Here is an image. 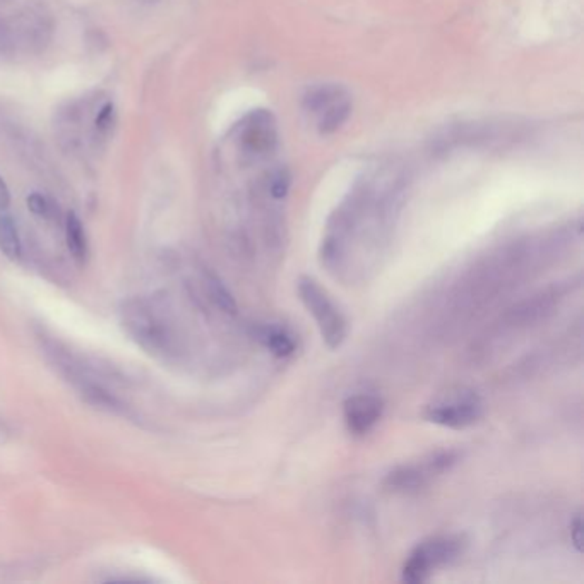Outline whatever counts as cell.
<instances>
[{"instance_id":"1","label":"cell","mask_w":584,"mask_h":584,"mask_svg":"<svg viewBox=\"0 0 584 584\" xmlns=\"http://www.w3.org/2000/svg\"><path fill=\"white\" fill-rule=\"evenodd\" d=\"M404 189L406 179L398 165L379 163L365 170L329 218L321 247L324 264L335 269L352 238L381 237L400 211Z\"/></svg>"},{"instance_id":"2","label":"cell","mask_w":584,"mask_h":584,"mask_svg":"<svg viewBox=\"0 0 584 584\" xmlns=\"http://www.w3.org/2000/svg\"><path fill=\"white\" fill-rule=\"evenodd\" d=\"M302 107L308 121L321 134H333L350 119L354 100L341 84L323 83L308 88Z\"/></svg>"},{"instance_id":"3","label":"cell","mask_w":584,"mask_h":584,"mask_svg":"<svg viewBox=\"0 0 584 584\" xmlns=\"http://www.w3.org/2000/svg\"><path fill=\"white\" fill-rule=\"evenodd\" d=\"M466 540L462 535H437L418 543L404 560L401 579L404 583H425L432 572L462 557Z\"/></svg>"},{"instance_id":"4","label":"cell","mask_w":584,"mask_h":584,"mask_svg":"<svg viewBox=\"0 0 584 584\" xmlns=\"http://www.w3.org/2000/svg\"><path fill=\"white\" fill-rule=\"evenodd\" d=\"M297 292L317 324L324 343L331 350L339 348L348 335V324L338 306L314 277H300L297 283Z\"/></svg>"},{"instance_id":"5","label":"cell","mask_w":584,"mask_h":584,"mask_svg":"<svg viewBox=\"0 0 584 584\" xmlns=\"http://www.w3.org/2000/svg\"><path fill=\"white\" fill-rule=\"evenodd\" d=\"M122 321L129 335L151 354H167L171 346L167 324L142 300L123 306Z\"/></svg>"},{"instance_id":"6","label":"cell","mask_w":584,"mask_h":584,"mask_svg":"<svg viewBox=\"0 0 584 584\" xmlns=\"http://www.w3.org/2000/svg\"><path fill=\"white\" fill-rule=\"evenodd\" d=\"M483 415V403L477 393L468 389L451 391L425 408L423 416L449 429H466Z\"/></svg>"},{"instance_id":"7","label":"cell","mask_w":584,"mask_h":584,"mask_svg":"<svg viewBox=\"0 0 584 584\" xmlns=\"http://www.w3.org/2000/svg\"><path fill=\"white\" fill-rule=\"evenodd\" d=\"M13 30H15V44L17 52H28V54H42L45 52L46 46L54 40V19L44 5L31 4L23 7L17 15L11 19Z\"/></svg>"},{"instance_id":"8","label":"cell","mask_w":584,"mask_h":584,"mask_svg":"<svg viewBox=\"0 0 584 584\" xmlns=\"http://www.w3.org/2000/svg\"><path fill=\"white\" fill-rule=\"evenodd\" d=\"M458 462L456 453H439L423 464H408L393 470L385 477V487L391 492L410 493L423 489L431 478L441 475Z\"/></svg>"},{"instance_id":"9","label":"cell","mask_w":584,"mask_h":584,"mask_svg":"<svg viewBox=\"0 0 584 584\" xmlns=\"http://www.w3.org/2000/svg\"><path fill=\"white\" fill-rule=\"evenodd\" d=\"M384 414V401L372 393L354 394L343 404L345 425L354 435L369 433Z\"/></svg>"},{"instance_id":"10","label":"cell","mask_w":584,"mask_h":584,"mask_svg":"<svg viewBox=\"0 0 584 584\" xmlns=\"http://www.w3.org/2000/svg\"><path fill=\"white\" fill-rule=\"evenodd\" d=\"M84 110L79 103H69L67 107L62 108L57 115L55 131L63 148L76 150L83 141V131H84Z\"/></svg>"},{"instance_id":"11","label":"cell","mask_w":584,"mask_h":584,"mask_svg":"<svg viewBox=\"0 0 584 584\" xmlns=\"http://www.w3.org/2000/svg\"><path fill=\"white\" fill-rule=\"evenodd\" d=\"M254 336L271 354L279 358L290 356L297 350V341L288 329L277 324H262L254 331Z\"/></svg>"},{"instance_id":"12","label":"cell","mask_w":584,"mask_h":584,"mask_svg":"<svg viewBox=\"0 0 584 584\" xmlns=\"http://www.w3.org/2000/svg\"><path fill=\"white\" fill-rule=\"evenodd\" d=\"M65 238H67V247L71 256L76 259L79 264L86 261L88 256V242H86V233L81 219L77 218L76 213H69L65 219Z\"/></svg>"},{"instance_id":"13","label":"cell","mask_w":584,"mask_h":584,"mask_svg":"<svg viewBox=\"0 0 584 584\" xmlns=\"http://www.w3.org/2000/svg\"><path fill=\"white\" fill-rule=\"evenodd\" d=\"M0 250L11 261L21 258V238L11 216H0Z\"/></svg>"},{"instance_id":"14","label":"cell","mask_w":584,"mask_h":584,"mask_svg":"<svg viewBox=\"0 0 584 584\" xmlns=\"http://www.w3.org/2000/svg\"><path fill=\"white\" fill-rule=\"evenodd\" d=\"M206 292L209 295V298L213 300L216 307L227 314H237V302L235 298L231 297V293L229 292V288L223 285V281L219 277L208 273L206 275Z\"/></svg>"},{"instance_id":"15","label":"cell","mask_w":584,"mask_h":584,"mask_svg":"<svg viewBox=\"0 0 584 584\" xmlns=\"http://www.w3.org/2000/svg\"><path fill=\"white\" fill-rule=\"evenodd\" d=\"M113 123H115V108L108 102L96 110V115L92 121L96 139H107L113 129Z\"/></svg>"},{"instance_id":"16","label":"cell","mask_w":584,"mask_h":584,"mask_svg":"<svg viewBox=\"0 0 584 584\" xmlns=\"http://www.w3.org/2000/svg\"><path fill=\"white\" fill-rule=\"evenodd\" d=\"M17 54L15 30L11 19L0 15V57H13Z\"/></svg>"},{"instance_id":"17","label":"cell","mask_w":584,"mask_h":584,"mask_svg":"<svg viewBox=\"0 0 584 584\" xmlns=\"http://www.w3.org/2000/svg\"><path fill=\"white\" fill-rule=\"evenodd\" d=\"M84 396H86V401L88 403H92V404H94V406H100V408H107V410H117L119 408V403H117V400L113 398V396H110L108 393H105V391H102L100 387H88V389H84Z\"/></svg>"},{"instance_id":"18","label":"cell","mask_w":584,"mask_h":584,"mask_svg":"<svg viewBox=\"0 0 584 584\" xmlns=\"http://www.w3.org/2000/svg\"><path fill=\"white\" fill-rule=\"evenodd\" d=\"M28 208H30L33 215L40 216V218H48L52 215V204L50 200H46L45 196L33 192L28 198Z\"/></svg>"},{"instance_id":"19","label":"cell","mask_w":584,"mask_h":584,"mask_svg":"<svg viewBox=\"0 0 584 584\" xmlns=\"http://www.w3.org/2000/svg\"><path fill=\"white\" fill-rule=\"evenodd\" d=\"M572 530H570V539H572V543H574V547H576V550H581V543H583V539H581V535H583V521H581V516H578L576 520H574V523H572V526H570Z\"/></svg>"},{"instance_id":"20","label":"cell","mask_w":584,"mask_h":584,"mask_svg":"<svg viewBox=\"0 0 584 584\" xmlns=\"http://www.w3.org/2000/svg\"><path fill=\"white\" fill-rule=\"evenodd\" d=\"M11 204V192H9V187L4 182V179L0 177V211L7 209Z\"/></svg>"},{"instance_id":"21","label":"cell","mask_w":584,"mask_h":584,"mask_svg":"<svg viewBox=\"0 0 584 584\" xmlns=\"http://www.w3.org/2000/svg\"><path fill=\"white\" fill-rule=\"evenodd\" d=\"M11 0H0V4H9Z\"/></svg>"},{"instance_id":"22","label":"cell","mask_w":584,"mask_h":584,"mask_svg":"<svg viewBox=\"0 0 584 584\" xmlns=\"http://www.w3.org/2000/svg\"><path fill=\"white\" fill-rule=\"evenodd\" d=\"M146 2H156V0H146Z\"/></svg>"}]
</instances>
